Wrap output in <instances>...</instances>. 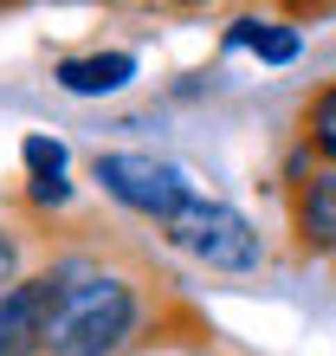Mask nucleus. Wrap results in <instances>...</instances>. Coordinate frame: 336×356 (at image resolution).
<instances>
[{
    "mask_svg": "<svg viewBox=\"0 0 336 356\" xmlns=\"http://www.w3.org/2000/svg\"><path fill=\"white\" fill-rule=\"evenodd\" d=\"M19 279H26V272H19V234H13V227H0V298H7Z\"/></svg>",
    "mask_w": 336,
    "mask_h": 356,
    "instance_id": "10",
    "label": "nucleus"
},
{
    "mask_svg": "<svg viewBox=\"0 0 336 356\" xmlns=\"http://www.w3.org/2000/svg\"><path fill=\"white\" fill-rule=\"evenodd\" d=\"M162 240L175 246V253H187V259L214 266V272H252V266L265 259L259 227H252L240 207L214 201V195H194L181 214H168L162 220Z\"/></svg>",
    "mask_w": 336,
    "mask_h": 356,
    "instance_id": "2",
    "label": "nucleus"
},
{
    "mask_svg": "<svg viewBox=\"0 0 336 356\" xmlns=\"http://www.w3.org/2000/svg\"><path fill=\"white\" fill-rule=\"evenodd\" d=\"M226 46H252L259 58H271V65H285V58H298V33L278 26V19H233V33H226Z\"/></svg>",
    "mask_w": 336,
    "mask_h": 356,
    "instance_id": "8",
    "label": "nucleus"
},
{
    "mask_svg": "<svg viewBox=\"0 0 336 356\" xmlns=\"http://www.w3.org/2000/svg\"><path fill=\"white\" fill-rule=\"evenodd\" d=\"M142 324V291L123 272H84L65 266V291H58L46 356H123Z\"/></svg>",
    "mask_w": 336,
    "mask_h": 356,
    "instance_id": "1",
    "label": "nucleus"
},
{
    "mask_svg": "<svg viewBox=\"0 0 336 356\" xmlns=\"http://www.w3.org/2000/svg\"><path fill=\"white\" fill-rule=\"evenodd\" d=\"M304 143L336 169V85H324L317 97H310V111H304Z\"/></svg>",
    "mask_w": 336,
    "mask_h": 356,
    "instance_id": "9",
    "label": "nucleus"
},
{
    "mask_svg": "<svg viewBox=\"0 0 336 356\" xmlns=\"http://www.w3.org/2000/svg\"><path fill=\"white\" fill-rule=\"evenodd\" d=\"M291 220H298L304 253H336V169H317L291 195Z\"/></svg>",
    "mask_w": 336,
    "mask_h": 356,
    "instance_id": "5",
    "label": "nucleus"
},
{
    "mask_svg": "<svg viewBox=\"0 0 336 356\" xmlns=\"http://www.w3.org/2000/svg\"><path fill=\"white\" fill-rule=\"evenodd\" d=\"M91 175L103 181V195H110V201H123L130 214H149L156 227L194 201V188H187V175L175 169V162L142 156V149H110V156H97Z\"/></svg>",
    "mask_w": 336,
    "mask_h": 356,
    "instance_id": "3",
    "label": "nucleus"
},
{
    "mask_svg": "<svg viewBox=\"0 0 336 356\" xmlns=\"http://www.w3.org/2000/svg\"><path fill=\"white\" fill-rule=\"evenodd\" d=\"M58 91H72V97H110L123 91L136 78V58L130 52H91V58H58Z\"/></svg>",
    "mask_w": 336,
    "mask_h": 356,
    "instance_id": "6",
    "label": "nucleus"
},
{
    "mask_svg": "<svg viewBox=\"0 0 336 356\" xmlns=\"http://www.w3.org/2000/svg\"><path fill=\"white\" fill-rule=\"evenodd\" d=\"M58 291H65V266H46V272H26L0 298V356H46Z\"/></svg>",
    "mask_w": 336,
    "mask_h": 356,
    "instance_id": "4",
    "label": "nucleus"
},
{
    "mask_svg": "<svg viewBox=\"0 0 336 356\" xmlns=\"http://www.w3.org/2000/svg\"><path fill=\"white\" fill-rule=\"evenodd\" d=\"M19 156H26V181H33V201L39 207H58V201L72 195V188H65V143L26 136V143H19Z\"/></svg>",
    "mask_w": 336,
    "mask_h": 356,
    "instance_id": "7",
    "label": "nucleus"
}]
</instances>
